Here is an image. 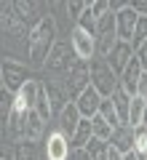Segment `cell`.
<instances>
[{
    "label": "cell",
    "instance_id": "6da1fadb",
    "mask_svg": "<svg viewBox=\"0 0 147 160\" xmlns=\"http://www.w3.org/2000/svg\"><path fill=\"white\" fill-rule=\"evenodd\" d=\"M54 46H56V22L54 16H40L27 35V64L45 67V59Z\"/></svg>",
    "mask_w": 147,
    "mask_h": 160
},
{
    "label": "cell",
    "instance_id": "7a4b0ae2",
    "mask_svg": "<svg viewBox=\"0 0 147 160\" xmlns=\"http://www.w3.org/2000/svg\"><path fill=\"white\" fill-rule=\"evenodd\" d=\"M91 86L102 93L104 99L113 96V93L118 91V86H120L118 72L113 69V64H110L104 56H94L91 59Z\"/></svg>",
    "mask_w": 147,
    "mask_h": 160
},
{
    "label": "cell",
    "instance_id": "3957f363",
    "mask_svg": "<svg viewBox=\"0 0 147 160\" xmlns=\"http://www.w3.org/2000/svg\"><path fill=\"white\" fill-rule=\"evenodd\" d=\"M0 75H3V88H8V91H13V93H19L24 86H27V80H32L29 67L24 62H19V59H13V56L3 59Z\"/></svg>",
    "mask_w": 147,
    "mask_h": 160
},
{
    "label": "cell",
    "instance_id": "277c9868",
    "mask_svg": "<svg viewBox=\"0 0 147 160\" xmlns=\"http://www.w3.org/2000/svg\"><path fill=\"white\" fill-rule=\"evenodd\" d=\"M75 51H72V43H64V40H56V46L51 48V53H48V59H45V72L51 75H67L70 67H72L75 62Z\"/></svg>",
    "mask_w": 147,
    "mask_h": 160
},
{
    "label": "cell",
    "instance_id": "5b68a950",
    "mask_svg": "<svg viewBox=\"0 0 147 160\" xmlns=\"http://www.w3.org/2000/svg\"><path fill=\"white\" fill-rule=\"evenodd\" d=\"M64 86H67L70 96L78 99L80 93L91 86V62H86V59H75L72 67H70V72L64 75Z\"/></svg>",
    "mask_w": 147,
    "mask_h": 160
},
{
    "label": "cell",
    "instance_id": "8992f818",
    "mask_svg": "<svg viewBox=\"0 0 147 160\" xmlns=\"http://www.w3.org/2000/svg\"><path fill=\"white\" fill-rule=\"evenodd\" d=\"M45 123L48 120L43 115H38V109H27L22 112V120H19V142L27 139V142H40L45 139Z\"/></svg>",
    "mask_w": 147,
    "mask_h": 160
},
{
    "label": "cell",
    "instance_id": "52a82bcc",
    "mask_svg": "<svg viewBox=\"0 0 147 160\" xmlns=\"http://www.w3.org/2000/svg\"><path fill=\"white\" fill-rule=\"evenodd\" d=\"M43 155H45V160H70L72 144H70V139L64 136L59 128H54V131H48V136L43 139Z\"/></svg>",
    "mask_w": 147,
    "mask_h": 160
},
{
    "label": "cell",
    "instance_id": "ba28073f",
    "mask_svg": "<svg viewBox=\"0 0 147 160\" xmlns=\"http://www.w3.org/2000/svg\"><path fill=\"white\" fill-rule=\"evenodd\" d=\"M70 43H72V51H75L78 59L91 62V59L96 56V38L91 32H86L83 27H78V24H75L72 32H70Z\"/></svg>",
    "mask_w": 147,
    "mask_h": 160
},
{
    "label": "cell",
    "instance_id": "9c48e42d",
    "mask_svg": "<svg viewBox=\"0 0 147 160\" xmlns=\"http://www.w3.org/2000/svg\"><path fill=\"white\" fill-rule=\"evenodd\" d=\"M136 56V48H134V43H129V40H120L118 38V43H115V48L107 53V62L113 64V69L118 72V78L123 75V69L129 67V62Z\"/></svg>",
    "mask_w": 147,
    "mask_h": 160
},
{
    "label": "cell",
    "instance_id": "30bf717a",
    "mask_svg": "<svg viewBox=\"0 0 147 160\" xmlns=\"http://www.w3.org/2000/svg\"><path fill=\"white\" fill-rule=\"evenodd\" d=\"M43 83H45V91H48V102H51V115L56 120L62 115V109L72 102V96H70L64 83H54V80H43Z\"/></svg>",
    "mask_w": 147,
    "mask_h": 160
},
{
    "label": "cell",
    "instance_id": "8fae6325",
    "mask_svg": "<svg viewBox=\"0 0 147 160\" xmlns=\"http://www.w3.org/2000/svg\"><path fill=\"white\" fill-rule=\"evenodd\" d=\"M80 120H83V115H80L78 104H75V99H72V102L62 109V115L56 118V128H59L67 139H72L75 131H78V126H80Z\"/></svg>",
    "mask_w": 147,
    "mask_h": 160
},
{
    "label": "cell",
    "instance_id": "7c38bea8",
    "mask_svg": "<svg viewBox=\"0 0 147 160\" xmlns=\"http://www.w3.org/2000/svg\"><path fill=\"white\" fill-rule=\"evenodd\" d=\"M102 102H104V96L96 91L94 86H88L78 99H75V104H78V109H80V115H83V118H94V115H99Z\"/></svg>",
    "mask_w": 147,
    "mask_h": 160
},
{
    "label": "cell",
    "instance_id": "4fadbf2b",
    "mask_svg": "<svg viewBox=\"0 0 147 160\" xmlns=\"http://www.w3.org/2000/svg\"><path fill=\"white\" fill-rule=\"evenodd\" d=\"M139 24V13L134 8H123V11L115 13V29H118V38L120 40H134V29Z\"/></svg>",
    "mask_w": 147,
    "mask_h": 160
},
{
    "label": "cell",
    "instance_id": "5bb4252c",
    "mask_svg": "<svg viewBox=\"0 0 147 160\" xmlns=\"http://www.w3.org/2000/svg\"><path fill=\"white\" fill-rule=\"evenodd\" d=\"M142 72H144V67H142V62L134 56L129 62V67L123 69V75H120V88H123L126 93H131V96H136V86H139Z\"/></svg>",
    "mask_w": 147,
    "mask_h": 160
},
{
    "label": "cell",
    "instance_id": "9a60e30c",
    "mask_svg": "<svg viewBox=\"0 0 147 160\" xmlns=\"http://www.w3.org/2000/svg\"><path fill=\"white\" fill-rule=\"evenodd\" d=\"M40 83H43V80H38V78L27 80V86H24L22 91L16 93V107H13V109H19V112L35 109V102H38V91H40Z\"/></svg>",
    "mask_w": 147,
    "mask_h": 160
},
{
    "label": "cell",
    "instance_id": "2e32d148",
    "mask_svg": "<svg viewBox=\"0 0 147 160\" xmlns=\"http://www.w3.org/2000/svg\"><path fill=\"white\" fill-rule=\"evenodd\" d=\"M110 144H113L115 149H120V152H131L134 149V126H129V123H123V126H118L113 131V139H110Z\"/></svg>",
    "mask_w": 147,
    "mask_h": 160
},
{
    "label": "cell",
    "instance_id": "e0dca14e",
    "mask_svg": "<svg viewBox=\"0 0 147 160\" xmlns=\"http://www.w3.org/2000/svg\"><path fill=\"white\" fill-rule=\"evenodd\" d=\"M94 139V128H91V118H83L80 120L78 131H75V136L70 139V144H72V149H83L86 144Z\"/></svg>",
    "mask_w": 147,
    "mask_h": 160
},
{
    "label": "cell",
    "instance_id": "ac0fdd59",
    "mask_svg": "<svg viewBox=\"0 0 147 160\" xmlns=\"http://www.w3.org/2000/svg\"><path fill=\"white\" fill-rule=\"evenodd\" d=\"M110 99H113V104H115V109H118L120 120H123V123H129V109H131V99H134V96H131V93H126L123 88L118 86V91H115Z\"/></svg>",
    "mask_w": 147,
    "mask_h": 160
},
{
    "label": "cell",
    "instance_id": "d6986e66",
    "mask_svg": "<svg viewBox=\"0 0 147 160\" xmlns=\"http://www.w3.org/2000/svg\"><path fill=\"white\" fill-rule=\"evenodd\" d=\"M144 109H147V102L144 96H134L131 99V109H129V126H142V120H144Z\"/></svg>",
    "mask_w": 147,
    "mask_h": 160
},
{
    "label": "cell",
    "instance_id": "ffe728a7",
    "mask_svg": "<svg viewBox=\"0 0 147 160\" xmlns=\"http://www.w3.org/2000/svg\"><path fill=\"white\" fill-rule=\"evenodd\" d=\"M83 149H86V152H88L94 160H107V155H110V142H104V139H96V136H94Z\"/></svg>",
    "mask_w": 147,
    "mask_h": 160
},
{
    "label": "cell",
    "instance_id": "44dd1931",
    "mask_svg": "<svg viewBox=\"0 0 147 160\" xmlns=\"http://www.w3.org/2000/svg\"><path fill=\"white\" fill-rule=\"evenodd\" d=\"M35 144H38V142H27V139L16 142L13 160H38V147H35Z\"/></svg>",
    "mask_w": 147,
    "mask_h": 160
},
{
    "label": "cell",
    "instance_id": "7402d4cb",
    "mask_svg": "<svg viewBox=\"0 0 147 160\" xmlns=\"http://www.w3.org/2000/svg\"><path fill=\"white\" fill-rule=\"evenodd\" d=\"M91 128H94V136L96 139H104V142H110V139H113V131H115L102 115H94V118H91Z\"/></svg>",
    "mask_w": 147,
    "mask_h": 160
},
{
    "label": "cell",
    "instance_id": "603a6c76",
    "mask_svg": "<svg viewBox=\"0 0 147 160\" xmlns=\"http://www.w3.org/2000/svg\"><path fill=\"white\" fill-rule=\"evenodd\" d=\"M99 115H102L104 120H107L113 128H118V126H123V120H120V115H118V109H115V104H113V99H104L102 102V109H99Z\"/></svg>",
    "mask_w": 147,
    "mask_h": 160
},
{
    "label": "cell",
    "instance_id": "cb8c5ba5",
    "mask_svg": "<svg viewBox=\"0 0 147 160\" xmlns=\"http://www.w3.org/2000/svg\"><path fill=\"white\" fill-rule=\"evenodd\" d=\"M35 109H38V115H43L45 120H54V115H51V102H48V91H45V83H40V91H38V102H35Z\"/></svg>",
    "mask_w": 147,
    "mask_h": 160
},
{
    "label": "cell",
    "instance_id": "d4e9b609",
    "mask_svg": "<svg viewBox=\"0 0 147 160\" xmlns=\"http://www.w3.org/2000/svg\"><path fill=\"white\" fill-rule=\"evenodd\" d=\"M115 43H118V32L99 35V38H96V56H104V59H107V53L115 48Z\"/></svg>",
    "mask_w": 147,
    "mask_h": 160
},
{
    "label": "cell",
    "instance_id": "484cf974",
    "mask_svg": "<svg viewBox=\"0 0 147 160\" xmlns=\"http://www.w3.org/2000/svg\"><path fill=\"white\" fill-rule=\"evenodd\" d=\"M13 107H16V93L8 91V88H3V91H0V115H3V123H6L8 115L13 112Z\"/></svg>",
    "mask_w": 147,
    "mask_h": 160
},
{
    "label": "cell",
    "instance_id": "4316f807",
    "mask_svg": "<svg viewBox=\"0 0 147 160\" xmlns=\"http://www.w3.org/2000/svg\"><path fill=\"white\" fill-rule=\"evenodd\" d=\"M110 32H118L115 29V11H107L96 19V38L99 35H110Z\"/></svg>",
    "mask_w": 147,
    "mask_h": 160
},
{
    "label": "cell",
    "instance_id": "83f0119b",
    "mask_svg": "<svg viewBox=\"0 0 147 160\" xmlns=\"http://www.w3.org/2000/svg\"><path fill=\"white\" fill-rule=\"evenodd\" d=\"M75 24H78V27H83L86 32H91V35L96 38V16H94V11H91V8H86V11H83V16H80Z\"/></svg>",
    "mask_w": 147,
    "mask_h": 160
},
{
    "label": "cell",
    "instance_id": "f1b7e54d",
    "mask_svg": "<svg viewBox=\"0 0 147 160\" xmlns=\"http://www.w3.org/2000/svg\"><path fill=\"white\" fill-rule=\"evenodd\" d=\"M147 40V16H139V24H136V29H134V48H139L142 43Z\"/></svg>",
    "mask_w": 147,
    "mask_h": 160
},
{
    "label": "cell",
    "instance_id": "f546056e",
    "mask_svg": "<svg viewBox=\"0 0 147 160\" xmlns=\"http://www.w3.org/2000/svg\"><path fill=\"white\" fill-rule=\"evenodd\" d=\"M86 8H88V3H86V0H67V13H70V19H75V22L83 16Z\"/></svg>",
    "mask_w": 147,
    "mask_h": 160
},
{
    "label": "cell",
    "instance_id": "4dcf8cb0",
    "mask_svg": "<svg viewBox=\"0 0 147 160\" xmlns=\"http://www.w3.org/2000/svg\"><path fill=\"white\" fill-rule=\"evenodd\" d=\"M91 11H94V16L99 19L102 13H107V11H110V0H96L94 6H91Z\"/></svg>",
    "mask_w": 147,
    "mask_h": 160
},
{
    "label": "cell",
    "instance_id": "1f68e13d",
    "mask_svg": "<svg viewBox=\"0 0 147 160\" xmlns=\"http://www.w3.org/2000/svg\"><path fill=\"white\" fill-rule=\"evenodd\" d=\"M131 3H134V0H110V11H123V8H131Z\"/></svg>",
    "mask_w": 147,
    "mask_h": 160
},
{
    "label": "cell",
    "instance_id": "d6a6232c",
    "mask_svg": "<svg viewBox=\"0 0 147 160\" xmlns=\"http://www.w3.org/2000/svg\"><path fill=\"white\" fill-rule=\"evenodd\" d=\"M136 59L142 62V67H144V72H147V40L142 43L139 48H136Z\"/></svg>",
    "mask_w": 147,
    "mask_h": 160
},
{
    "label": "cell",
    "instance_id": "836d02e7",
    "mask_svg": "<svg viewBox=\"0 0 147 160\" xmlns=\"http://www.w3.org/2000/svg\"><path fill=\"white\" fill-rule=\"evenodd\" d=\"M131 8H134L139 16H147V0H134V3H131Z\"/></svg>",
    "mask_w": 147,
    "mask_h": 160
},
{
    "label": "cell",
    "instance_id": "e575fe53",
    "mask_svg": "<svg viewBox=\"0 0 147 160\" xmlns=\"http://www.w3.org/2000/svg\"><path fill=\"white\" fill-rule=\"evenodd\" d=\"M136 96H147V72H142L139 86H136Z\"/></svg>",
    "mask_w": 147,
    "mask_h": 160
},
{
    "label": "cell",
    "instance_id": "d590c367",
    "mask_svg": "<svg viewBox=\"0 0 147 160\" xmlns=\"http://www.w3.org/2000/svg\"><path fill=\"white\" fill-rule=\"evenodd\" d=\"M70 160H94L86 149H72V155H70Z\"/></svg>",
    "mask_w": 147,
    "mask_h": 160
},
{
    "label": "cell",
    "instance_id": "8d00e7d4",
    "mask_svg": "<svg viewBox=\"0 0 147 160\" xmlns=\"http://www.w3.org/2000/svg\"><path fill=\"white\" fill-rule=\"evenodd\" d=\"M107 160H126V158H123V152H120V149H115L113 144H110V155H107Z\"/></svg>",
    "mask_w": 147,
    "mask_h": 160
},
{
    "label": "cell",
    "instance_id": "74e56055",
    "mask_svg": "<svg viewBox=\"0 0 147 160\" xmlns=\"http://www.w3.org/2000/svg\"><path fill=\"white\" fill-rule=\"evenodd\" d=\"M0 160H13V152H6V149H3V155H0Z\"/></svg>",
    "mask_w": 147,
    "mask_h": 160
},
{
    "label": "cell",
    "instance_id": "f35d334b",
    "mask_svg": "<svg viewBox=\"0 0 147 160\" xmlns=\"http://www.w3.org/2000/svg\"><path fill=\"white\" fill-rule=\"evenodd\" d=\"M123 158H126V160H139V158H136V152H134V149H131V152H126Z\"/></svg>",
    "mask_w": 147,
    "mask_h": 160
},
{
    "label": "cell",
    "instance_id": "ab89813d",
    "mask_svg": "<svg viewBox=\"0 0 147 160\" xmlns=\"http://www.w3.org/2000/svg\"><path fill=\"white\" fill-rule=\"evenodd\" d=\"M142 126H147V109H144V120H142Z\"/></svg>",
    "mask_w": 147,
    "mask_h": 160
},
{
    "label": "cell",
    "instance_id": "60d3db41",
    "mask_svg": "<svg viewBox=\"0 0 147 160\" xmlns=\"http://www.w3.org/2000/svg\"><path fill=\"white\" fill-rule=\"evenodd\" d=\"M86 3H88V8H91V6H94V3H96V0H86Z\"/></svg>",
    "mask_w": 147,
    "mask_h": 160
},
{
    "label": "cell",
    "instance_id": "b9f144b4",
    "mask_svg": "<svg viewBox=\"0 0 147 160\" xmlns=\"http://www.w3.org/2000/svg\"><path fill=\"white\" fill-rule=\"evenodd\" d=\"M144 102H147V96H144Z\"/></svg>",
    "mask_w": 147,
    "mask_h": 160
}]
</instances>
